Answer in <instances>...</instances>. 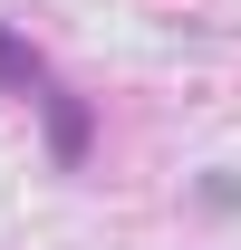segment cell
Segmentation results:
<instances>
[{
    "instance_id": "2",
    "label": "cell",
    "mask_w": 241,
    "mask_h": 250,
    "mask_svg": "<svg viewBox=\"0 0 241 250\" xmlns=\"http://www.w3.org/2000/svg\"><path fill=\"white\" fill-rule=\"evenodd\" d=\"M0 87H39V58H29L10 29H0Z\"/></svg>"
},
{
    "instance_id": "1",
    "label": "cell",
    "mask_w": 241,
    "mask_h": 250,
    "mask_svg": "<svg viewBox=\"0 0 241 250\" xmlns=\"http://www.w3.org/2000/svg\"><path fill=\"white\" fill-rule=\"evenodd\" d=\"M39 106H48V145H58V164H77V154H87V106H77V96H39Z\"/></svg>"
}]
</instances>
